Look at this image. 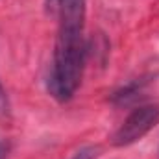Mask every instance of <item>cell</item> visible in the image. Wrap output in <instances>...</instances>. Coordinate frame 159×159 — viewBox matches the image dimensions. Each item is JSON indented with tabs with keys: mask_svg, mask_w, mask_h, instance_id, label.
Instances as JSON below:
<instances>
[{
	"mask_svg": "<svg viewBox=\"0 0 159 159\" xmlns=\"http://www.w3.org/2000/svg\"><path fill=\"white\" fill-rule=\"evenodd\" d=\"M57 6L59 28L48 76V91L56 100L69 102L78 91L85 69V0H59Z\"/></svg>",
	"mask_w": 159,
	"mask_h": 159,
	"instance_id": "cell-1",
	"label": "cell"
},
{
	"mask_svg": "<svg viewBox=\"0 0 159 159\" xmlns=\"http://www.w3.org/2000/svg\"><path fill=\"white\" fill-rule=\"evenodd\" d=\"M159 124V106L157 104H146L135 107L124 122L117 128V131L111 137L113 146L124 148L137 141H141L150 129H154Z\"/></svg>",
	"mask_w": 159,
	"mask_h": 159,
	"instance_id": "cell-2",
	"label": "cell"
},
{
	"mask_svg": "<svg viewBox=\"0 0 159 159\" xmlns=\"http://www.w3.org/2000/svg\"><path fill=\"white\" fill-rule=\"evenodd\" d=\"M148 83V78H135L128 83H124L122 87H119L113 94H111V104L117 106V107H122V106H128L131 102H135L139 98V94L144 91Z\"/></svg>",
	"mask_w": 159,
	"mask_h": 159,
	"instance_id": "cell-3",
	"label": "cell"
},
{
	"mask_svg": "<svg viewBox=\"0 0 159 159\" xmlns=\"http://www.w3.org/2000/svg\"><path fill=\"white\" fill-rule=\"evenodd\" d=\"M96 154H98V148H94V146H83V148H80L78 152L74 154L72 159H96Z\"/></svg>",
	"mask_w": 159,
	"mask_h": 159,
	"instance_id": "cell-4",
	"label": "cell"
},
{
	"mask_svg": "<svg viewBox=\"0 0 159 159\" xmlns=\"http://www.w3.org/2000/svg\"><path fill=\"white\" fill-rule=\"evenodd\" d=\"M7 111V96H6V91L0 83V113H6Z\"/></svg>",
	"mask_w": 159,
	"mask_h": 159,
	"instance_id": "cell-5",
	"label": "cell"
},
{
	"mask_svg": "<svg viewBox=\"0 0 159 159\" xmlns=\"http://www.w3.org/2000/svg\"><path fill=\"white\" fill-rule=\"evenodd\" d=\"M46 2H48L50 6H56V4H59V0H46Z\"/></svg>",
	"mask_w": 159,
	"mask_h": 159,
	"instance_id": "cell-6",
	"label": "cell"
},
{
	"mask_svg": "<svg viewBox=\"0 0 159 159\" xmlns=\"http://www.w3.org/2000/svg\"><path fill=\"white\" fill-rule=\"evenodd\" d=\"M4 157V148H2V146H0V159Z\"/></svg>",
	"mask_w": 159,
	"mask_h": 159,
	"instance_id": "cell-7",
	"label": "cell"
}]
</instances>
